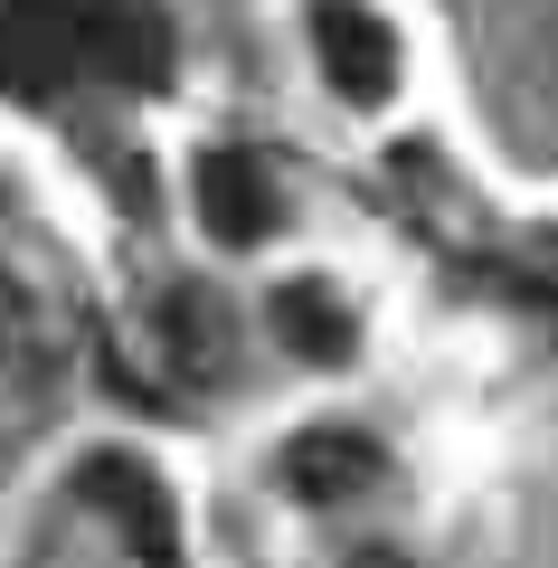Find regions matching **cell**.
Masks as SVG:
<instances>
[{"label":"cell","instance_id":"3","mask_svg":"<svg viewBox=\"0 0 558 568\" xmlns=\"http://www.w3.org/2000/svg\"><path fill=\"white\" fill-rule=\"evenodd\" d=\"M77 493H85V503H95L152 568H180V511H171V493H161L152 465H133V455H85Z\"/></svg>","mask_w":558,"mask_h":568},{"label":"cell","instance_id":"2","mask_svg":"<svg viewBox=\"0 0 558 568\" xmlns=\"http://www.w3.org/2000/svg\"><path fill=\"white\" fill-rule=\"evenodd\" d=\"M77 67H85V39L67 0H0V95L48 104Z\"/></svg>","mask_w":558,"mask_h":568},{"label":"cell","instance_id":"6","mask_svg":"<svg viewBox=\"0 0 558 568\" xmlns=\"http://www.w3.org/2000/svg\"><path fill=\"white\" fill-rule=\"evenodd\" d=\"M369 474H379V446L351 426H303L284 446V493H303V503H351Z\"/></svg>","mask_w":558,"mask_h":568},{"label":"cell","instance_id":"5","mask_svg":"<svg viewBox=\"0 0 558 568\" xmlns=\"http://www.w3.org/2000/svg\"><path fill=\"white\" fill-rule=\"evenodd\" d=\"M200 219L219 246H265L284 219V190L265 162H246V152H209L200 162Z\"/></svg>","mask_w":558,"mask_h":568},{"label":"cell","instance_id":"1","mask_svg":"<svg viewBox=\"0 0 558 568\" xmlns=\"http://www.w3.org/2000/svg\"><path fill=\"white\" fill-rule=\"evenodd\" d=\"M313 58L341 104H388L398 95V29L369 0H313Z\"/></svg>","mask_w":558,"mask_h":568},{"label":"cell","instance_id":"7","mask_svg":"<svg viewBox=\"0 0 558 568\" xmlns=\"http://www.w3.org/2000/svg\"><path fill=\"white\" fill-rule=\"evenodd\" d=\"M275 332L303 351V361H322V369L359 351V323H351V304H341V294H332L322 275H303V284H284V294H275Z\"/></svg>","mask_w":558,"mask_h":568},{"label":"cell","instance_id":"4","mask_svg":"<svg viewBox=\"0 0 558 568\" xmlns=\"http://www.w3.org/2000/svg\"><path fill=\"white\" fill-rule=\"evenodd\" d=\"M77 39H85V67H104L114 85H171V20L152 0H85Z\"/></svg>","mask_w":558,"mask_h":568}]
</instances>
